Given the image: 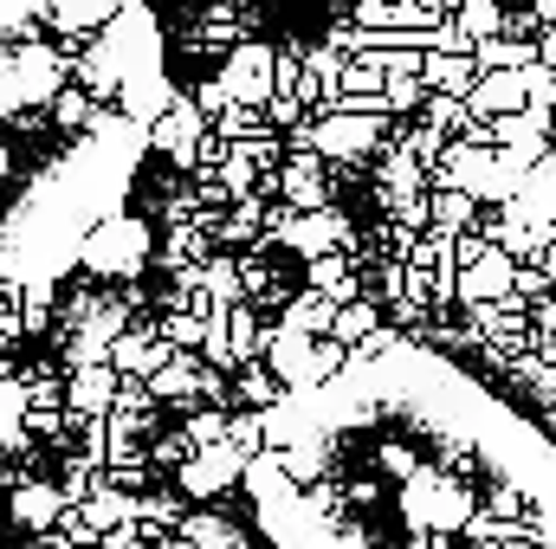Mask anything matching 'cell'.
<instances>
[{
  "instance_id": "9c48e42d",
  "label": "cell",
  "mask_w": 556,
  "mask_h": 549,
  "mask_svg": "<svg viewBox=\"0 0 556 549\" xmlns=\"http://www.w3.org/2000/svg\"><path fill=\"white\" fill-rule=\"evenodd\" d=\"M304 284L324 291L330 304H350V297H363V266H356L343 246H330V253H311V259H304Z\"/></svg>"
},
{
  "instance_id": "d6a6232c",
  "label": "cell",
  "mask_w": 556,
  "mask_h": 549,
  "mask_svg": "<svg viewBox=\"0 0 556 549\" xmlns=\"http://www.w3.org/2000/svg\"><path fill=\"white\" fill-rule=\"evenodd\" d=\"M350 20H356L369 39H382V33L395 26V0H356V7H350Z\"/></svg>"
},
{
  "instance_id": "2e32d148",
  "label": "cell",
  "mask_w": 556,
  "mask_h": 549,
  "mask_svg": "<svg viewBox=\"0 0 556 549\" xmlns=\"http://www.w3.org/2000/svg\"><path fill=\"white\" fill-rule=\"evenodd\" d=\"M472 78H479L472 52H420V85H427V91H453V98H466Z\"/></svg>"
},
{
  "instance_id": "ac0fdd59",
  "label": "cell",
  "mask_w": 556,
  "mask_h": 549,
  "mask_svg": "<svg viewBox=\"0 0 556 549\" xmlns=\"http://www.w3.org/2000/svg\"><path fill=\"white\" fill-rule=\"evenodd\" d=\"M91 117H98V98H91L85 85H72V78H65V85L46 98V124H52V130H65V137L91 130Z\"/></svg>"
},
{
  "instance_id": "6da1fadb",
  "label": "cell",
  "mask_w": 556,
  "mask_h": 549,
  "mask_svg": "<svg viewBox=\"0 0 556 549\" xmlns=\"http://www.w3.org/2000/svg\"><path fill=\"white\" fill-rule=\"evenodd\" d=\"M155 259V233H149V220L137 214H98L85 233H78V246H72V266H85L91 278H117V284H130L142 278V266Z\"/></svg>"
},
{
  "instance_id": "ffe728a7",
  "label": "cell",
  "mask_w": 556,
  "mask_h": 549,
  "mask_svg": "<svg viewBox=\"0 0 556 549\" xmlns=\"http://www.w3.org/2000/svg\"><path fill=\"white\" fill-rule=\"evenodd\" d=\"M207 253H214V240H207L201 220H168V240L155 246V259H162L168 272H175V266H201Z\"/></svg>"
},
{
  "instance_id": "9a60e30c",
  "label": "cell",
  "mask_w": 556,
  "mask_h": 549,
  "mask_svg": "<svg viewBox=\"0 0 556 549\" xmlns=\"http://www.w3.org/2000/svg\"><path fill=\"white\" fill-rule=\"evenodd\" d=\"M220 336H227V356H233V369H240V362H260V343H266L260 304H253V297L227 304V310H220Z\"/></svg>"
},
{
  "instance_id": "83f0119b",
  "label": "cell",
  "mask_w": 556,
  "mask_h": 549,
  "mask_svg": "<svg viewBox=\"0 0 556 549\" xmlns=\"http://www.w3.org/2000/svg\"><path fill=\"white\" fill-rule=\"evenodd\" d=\"M453 20L466 39H492V33H505V0H459Z\"/></svg>"
},
{
  "instance_id": "277c9868",
  "label": "cell",
  "mask_w": 556,
  "mask_h": 549,
  "mask_svg": "<svg viewBox=\"0 0 556 549\" xmlns=\"http://www.w3.org/2000/svg\"><path fill=\"white\" fill-rule=\"evenodd\" d=\"M201 130H207V117L194 111V98H188V91H175V98L142 124V142H149L155 155H168V162H175V175H188V168H194V137H201Z\"/></svg>"
},
{
  "instance_id": "e0dca14e",
  "label": "cell",
  "mask_w": 556,
  "mask_h": 549,
  "mask_svg": "<svg viewBox=\"0 0 556 549\" xmlns=\"http://www.w3.org/2000/svg\"><path fill=\"white\" fill-rule=\"evenodd\" d=\"M117 7H124V0H46V20H52L65 39H91Z\"/></svg>"
},
{
  "instance_id": "8992f818",
  "label": "cell",
  "mask_w": 556,
  "mask_h": 549,
  "mask_svg": "<svg viewBox=\"0 0 556 549\" xmlns=\"http://www.w3.org/2000/svg\"><path fill=\"white\" fill-rule=\"evenodd\" d=\"M273 52L278 46H266V39H233V46H227L220 85H227L233 104H266V98H273Z\"/></svg>"
},
{
  "instance_id": "1f68e13d",
  "label": "cell",
  "mask_w": 556,
  "mask_h": 549,
  "mask_svg": "<svg viewBox=\"0 0 556 549\" xmlns=\"http://www.w3.org/2000/svg\"><path fill=\"white\" fill-rule=\"evenodd\" d=\"M227 446L247 452V459L266 446V433H260V408H227Z\"/></svg>"
},
{
  "instance_id": "74e56055",
  "label": "cell",
  "mask_w": 556,
  "mask_h": 549,
  "mask_svg": "<svg viewBox=\"0 0 556 549\" xmlns=\"http://www.w3.org/2000/svg\"><path fill=\"white\" fill-rule=\"evenodd\" d=\"M505 7H511V0H505Z\"/></svg>"
},
{
  "instance_id": "d4e9b609",
  "label": "cell",
  "mask_w": 556,
  "mask_h": 549,
  "mask_svg": "<svg viewBox=\"0 0 556 549\" xmlns=\"http://www.w3.org/2000/svg\"><path fill=\"white\" fill-rule=\"evenodd\" d=\"M155 336H162L168 349H201V336H207V310H181V304H168V310L155 317Z\"/></svg>"
},
{
  "instance_id": "5bb4252c",
  "label": "cell",
  "mask_w": 556,
  "mask_h": 549,
  "mask_svg": "<svg viewBox=\"0 0 556 549\" xmlns=\"http://www.w3.org/2000/svg\"><path fill=\"white\" fill-rule=\"evenodd\" d=\"M111 388H117L111 362H72L65 369V413H104L111 408Z\"/></svg>"
},
{
  "instance_id": "f1b7e54d",
  "label": "cell",
  "mask_w": 556,
  "mask_h": 549,
  "mask_svg": "<svg viewBox=\"0 0 556 549\" xmlns=\"http://www.w3.org/2000/svg\"><path fill=\"white\" fill-rule=\"evenodd\" d=\"M188 505L175 498V491H137V524L149 537H162V531H175V518H181Z\"/></svg>"
},
{
  "instance_id": "7a4b0ae2",
  "label": "cell",
  "mask_w": 556,
  "mask_h": 549,
  "mask_svg": "<svg viewBox=\"0 0 556 549\" xmlns=\"http://www.w3.org/2000/svg\"><path fill=\"white\" fill-rule=\"evenodd\" d=\"M382 137H389V117H350V111H317L311 117V149L330 168L337 162H369Z\"/></svg>"
},
{
  "instance_id": "7402d4cb",
  "label": "cell",
  "mask_w": 556,
  "mask_h": 549,
  "mask_svg": "<svg viewBox=\"0 0 556 549\" xmlns=\"http://www.w3.org/2000/svg\"><path fill=\"white\" fill-rule=\"evenodd\" d=\"M479 214V201L466 188H427V227H446V233H466Z\"/></svg>"
},
{
  "instance_id": "d6986e66",
  "label": "cell",
  "mask_w": 556,
  "mask_h": 549,
  "mask_svg": "<svg viewBox=\"0 0 556 549\" xmlns=\"http://www.w3.org/2000/svg\"><path fill=\"white\" fill-rule=\"evenodd\" d=\"M376 330H382V304L363 291V297H350V304H337V310H330V330H324V336H337L343 349H356V343H363V336H376Z\"/></svg>"
},
{
  "instance_id": "5b68a950",
  "label": "cell",
  "mask_w": 556,
  "mask_h": 549,
  "mask_svg": "<svg viewBox=\"0 0 556 549\" xmlns=\"http://www.w3.org/2000/svg\"><path fill=\"white\" fill-rule=\"evenodd\" d=\"M260 362L278 375V388H285V395L317 388V336H311V330L273 323V330H266V343H260Z\"/></svg>"
},
{
  "instance_id": "30bf717a",
  "label": "cell",
  "mask_w": 556,
  "mask_h": 549,
  "mask_svg": "<svg viewBox=\"0 0 556 549\" xmlns=\"http://www.w3.org/2000/svg\"><path fill=\"white\" fill-rule=\"evenodd\" d=\"M466 111H472V117L525 111V78H518V65H492V72H479L472 91H466Z\"/></svg>"
},
{
  "instance_id": "603a6c76",
  "label": "cell",
  "mask_w": 556,
  "mask_h": 549,
  "mask_svg": "<svg viewBox=\"0 0 556 549\" xmlns=\"http://www.w3.org/2000/svg\"><path fill=\"white\" fill-rule=\"evenodd\" d=\"M227 395H233L240 408H273L285 388H278V375L266 369V362H240V369H233V382H227Z\"/></svg>"
},
{
  "instance_id": "3957f363",
  "label": "cell",
  "mask_w": 556,
  "mask_h": 549,
  "mask_svg": "<svg viewBox=\"0 0 556 549\" xmlns=\"http://www.w3.org/2000/svg\"><path fill=\"white\" fill-rule=\"evenodd\" d=\"M240 472H247V452H233L227 439H214V446H194L168 478H175V498H181V505H207V498H220Z\"/></svg>"
},
{
  "instance_id": "4dcf8cb0",
  "label": "cell",
  "mask_w": 556,
  "mask_h": 549,
  "mask_svg": "<svg viewBox=\"0 0 556 549\" xmlns=\"http://www.w3.org/2000/svg\"><path fill=\"white\" fill-rule=\"evenodd\" d=\"M52 485H59V498H65V505H85V498L98 491V465H91V459H78V452H65V472H59Z\"/></svg>"
},
{
  "instance_id": "ba28073f",
  "label": "cell",
  "mask_w": 556,
  "mask_h": 549,
  "mask_svg": "<svg viewBox=\"0 0 556 549\" xmlns=\"http://www.w3.org/2000/svg\"><path fill=\"white\" fill-rule=\"evenodd\" d=\"M7 511H13V524L26 531V537H46L52 524H59V511H65V498H59V485L52 478H13L7 485Z\"/></svg>"
},
{
  "instance_id": "8fae6325",
  "label": "cell",
  "mask_w": 556,
  "mask_h": 549,
  "mask_svg": "<svg viewBox=\"0 0 556 549\" xmlns=\"http://www.w3.org/2000/svg\"><path fill=\"white\" fill-rule=\"evenodd\" d=\"M162 356H168V343L155 336V323H124V330L111 336V349H104V362H111L117 375H149Z\"/></svg>"
},
{
  "instance_id": "4fadbf2b",
  "label": "cell",
  "mask_w": 556,
  "mask_h": 549,
  "mask_svg": "<svg viewBox=\"0 0 556 549\" xmlns=\"http://www.w3.org/2000/svg\"><path fill=\"white\" fill-rule=\"evenodd\" d=\"M194 375H201V356H194V349H168L142 382H149V395H155L162 408H168V401L188 408V401H194Z\"/></svg>"
},
{
  "instance_id": "484cf974",
  "label": "cell",
  "mask_w": 556,
  "mask_h": 549,
  "mask_svg": "<svg viewBox=\"0 0 556 549\" xmlns=\"http://www.w3.org/2000/svg\"><path fill=\"white\" fill-rule=\"evenodd\" d=\"M427 130H440V137H459L466 124H472V111H466V98H453V91H427L415 111Z\"/></svg>"
},
{
  "instance_id": "8d00e7d4",
  "label": "cell",
  "mask_w": 556,
  "mask_h": 549,
  "mask_svg": "<svg viewBox=\"0 0 556 549\" xmlns=\"http://www.w3.org/2000/svg\"><path fill=\"white\" fill-rule=\"evenodd\" d=\"M544 26H556V13H551V20H544Z\"/></svg>"
},
{
  "instance_id": "7c38bea8",
  "label": "cell",
  "mask_w": 556,
  "mask_h": 549,
  "mask_svg": "<svg viewBox=\"0 0 556 549\" xmlns=\"http://www.w3.org/2000/svg\"><path fill=\"white\" fill-rule=\"evenodd\" d=\"M247 26H253V20H247V7H233V0H214V7L194 20V33H188L181 46H188V52H227L233 39H247Z\"/></svg>"
},
{
  "instance_id": "52a82bcc",
  "label": "cell",
  "mask_w": 556,
  "mask_h": 549,
  "mask_svg": "<svg viewBox=\"0 0 556 549\" xmlns=\"http://www.w3.org/2000/svg\"><path fill=\"white\" fill-rule=\"evenodd\" d=\"M511 266H518V259H511L498 240H492V246H485L472 266H453V310H459V304H485V297H505V291H511Z\"/></svg>"
},
{
  "instance_id": "4316f807",
  "label": "cell",
  "mask_w": 556,
  "mask_h": 549,
  "mask_svg": "<svg viewBox=\"0 0 556 549\" xmlns=\"http://www.w3.org/2000/svg\"><path fill=\"white\" fill-rule=\"evenodd\" d=\"M201 291H207V304H214V310L240 304V297H247V291H240V266H233V259H214V253H207V259H201Z\"/></svg>"
},
{
  "instance_id": "e575fe53",
  "label": "cell",
  "mask_w": 556,
  "mask_h": 549,
  "mask_svg": "<svg viewBox=\"0 0 556 549\" xmlns=\"http://www.w3.org/2000/svg\"><path fill=\"white\" fill-rule=\"evenodd\" d=\"M538 65H551V72H556V26L538 33Z\"/></svg>"
},
{
  "instance_id": "44dd1931",
  "label": "cell",
  "mask_w": 556,
  "mask_h": 549,
  "mask_svg": "<svg viewBox=\"0 0 556 549\" xmlns=\"http://www.w3.org/2000/svg\"><path fill=\"white\" fill-rule=\"evenodd\" d=\"M78 518L91 524V537H104V531H117L124 518H137V491H117V485H104V478H98V491L78 505Z\"/></svg>"
},
{
  "instance_id": "cb8c5ba5",
  "label": "cell",
  "mask_w": 556,
  "mask_h": 549,
  "mask_svg": "<svg viewBox=\"0 0 556 549\" xmlns=\"http://www.w3.org/2000/svg\"><path fill=\"white\" fill-rule=\"evenodd\" d=\"M330 310H337V304H330L324 291H311V284H304V291H285V317H278V323L324 336V330H330Z\"/></svg>"
},
{
  "instance_id": "f546056e",
  "label": "cell",
  "mask_w": 556,
  "mask_h": 549,
  "mask_svg": "<svg viewBox=\"0 0 556 549\" xmlns=\"http://www.w3.org/2000/svg\"><path fill=\"white\" fill-rule=\"evenodd\" d=\"M420 98H427V85H420L415 72H389V78H382V111H389V117H415Z\"/></svg>"
},
{
  "instance_id": "836d02e7",
  "label": "cell",
  "mask_w": 556,
  "mask_h": 549,
  "mask_svg": "<svg viewBox=\"0 0 556 549\" xmlns=\"http://www.w3.org/2000/svg\"><path fill=\"white\" fill-rule=\"evenodd\" d=\"M188 98H194V111H201V117H214V111L227 104V85H220V72H214V78H201Z\"/></svg>"
},
{
  "instance_id": "d590c367",
  "label": "cell",
  "mask_w": 556,
  "mask_h": 549,
  "mask_svg": "<svg viewBox=\"0 0 556 549\" xmlns=\"http://www.w3.org/2000/svg\"><path fill=\"white\" fill-rule=\"evenodd\" d=\"M408 7H415V13H427V20H440V13H453L459 0H408Z\"/></svg>"
}]
</instances>
